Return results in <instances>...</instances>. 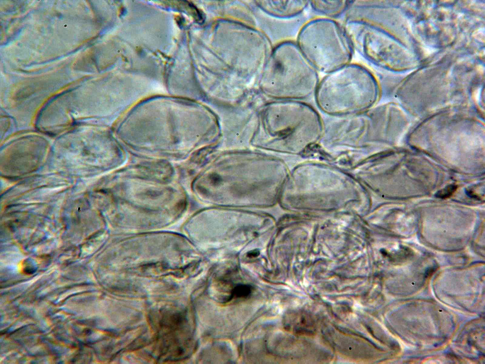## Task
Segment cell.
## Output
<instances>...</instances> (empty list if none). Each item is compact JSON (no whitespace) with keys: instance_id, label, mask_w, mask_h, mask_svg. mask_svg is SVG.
Instances as JSON below:
<instances>
[{"instance_id":"cell-1","label":"cell","mask_w":485,"mask_h":364,"mask_svg":"<svg viewBox=\"0 0 485 364\" xmlns=\"http://www.w3.org/2000/svg\"><path fill=\"white\" fill-rule=\"evenodd\" d=\"M377 83L362 64L352 63L325 74L315 92L318 107L331 114L358 112L370 107L376 99Z\"/></svg>"},{"instance_id":"cell-2","label":"cell","mask_w":485,"mask_h":364,"mask_svg":"<svg viewBox=\"0 0 485 364\" xmlns=\"http://www.w3.org/2000/svg\"><path fill=\"white\" fill-rule=\"evenodd\" d=\"M296 44L312 66L325 74L351 63L355 51L343 24L323 17L306 21Z\"/></svg>"},{"instance_id":"cell-3","label":"cell","mask_w":485,"mask_h":364,"mask_svg":"<svg viewBox=\"0 0 485 364\" xmlns=\"http://www.w3.org/2000/svg\"><path fill=\"white\" fill-rule=\"evenodd\" d=\"M354 0H309V6L316 14L331 19L344 16L352 5Z\"/></svg>"},{"instance_id":"cell-4","label":"cell","mask_w":485,"mask_h":364,"mask_svg":"<svg viewBox=\"0 0 485 364\" xmlns=\"http://www.w3.org/2000/svg\"><path fill=\"white\" fill-rule=\"evenodd\" d=\"M252 291V287L250 285L239 284L233 288L227 299L230 300L235 298H245L250 295Z\"/></svg>"},{"instance_id":"cell-5","label":"cell","mask_w":485,"mask_h":364,"mask_svg":"<svg viewBox=\"0 0 485 364\" xmlns=\"http://www.w3.org/2000/svg\"><path fill=\"white\" fill-rule=\"evenodd\" d=\"M457 186L450 184L437 191L435 196L440 199H446L451 196L457 189Z\"/></svg>"}]
</instances>
